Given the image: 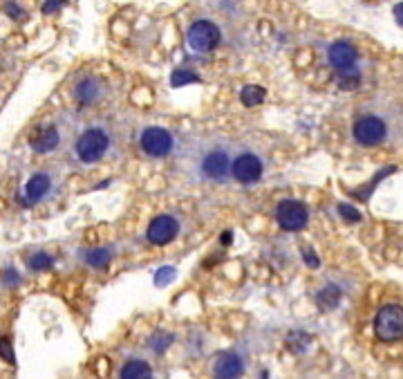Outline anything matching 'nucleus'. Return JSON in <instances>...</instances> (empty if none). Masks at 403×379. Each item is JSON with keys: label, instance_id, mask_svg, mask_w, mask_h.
Here are the masks:
<instances>
[{"label": "nucleus", "instance_id": "obj_1", "mask_svg": "<svg viewBox=\"0 0 403 379\" xmlns=\"http://www.w3.org/2000/svg\"><path fill=\"white\" fill-rule=\"evenodd\" d=\"M108 148H110V137L101 128H88L85 133L79 135V140L74 144V153L83 164H95L99 162Z\"/></svg>", "mask_w": 403, "mask_h": 379}, {"label": "nucleus", "instance_id": "obj_2", "mask_svg": "<svg viewBox=\"0 0 403 379\" xmlns=\"http://www.w3.org/2000/svg\"><path fill=\"white\" fill-rule=\"evenodd\" d=\"M375 332L381 341H399L403 337V308L397 303L381 308L375 319Z\"/></svg>", "mask_w": 403, "mask_h": 379}, {"label": "nucleus", "instance_id": "obj_3", "mask_svg": "<svg viewBox=\"0 0 403 379\" xmlns=\"http://www.w3.org/2000/svg\"><path fill=\"white\" fill-rule=\"evenodd\" d=\"M186 41H189L191 50L204 54V52H213L222 41V32L220 27L211 23V21H195L189 27V34H186Z\"/></svg>", "mask_w": 403, "mask_h": 379}, {"label": "nucleus", "instance_id": "obj_4", "mask_svg": "<svg viewBox=\"0 0 403 379\" xmlns=\"http://www.w3.org/2000/svg\"><path fill=\"white\" fill-rule=\"evenodd\" d=\"M139 144H142V150L148 157H166L175 148L173 133L162 126H148L139 137Z\"/></svg>", "mask_w": 403, "mask_h": 379}, {"label": "nucleus", "instance_id": "obj_5", "mask_svg": "<svg viewBox=\"0 0 403 379\" xmlns=\"http://www.w3.org/2000/svg\"><path fill=\"white\" fill-rule=\"evenodd\" d=\"M352 135H354V142L356 144H361V146H377V144H381L385 140L387 126H385L383 119H379L375 115H365V117H361L354 124Z\"/></svg>", "mask_w": 403, "mask_h": 379}, {"label": "nucleus", "instance_id": "obj_6", "mask_svg": "<svg viewBox=\"0 0 403 379\" xmlns=\"http://www.w3.org/2000/svg\"><path fill=\"white\" fill-rule=\"evenodd\" d=\"M309 220V211L298 200H283L276 207V222L283 227L285 232H300Z\"/></svg>", "mask_w": 403, "mask_h": 379}, {"label": "nucleus", "instance_id": "obj_7", "mask_svg": "<svg viewBox=\"0 0 403 379\" xmlns=\"http://www.w3.org/2000/svg\"><path fill=\"white\" fill-rule=\"evenodd\" d=\"M231 155L222 148H213L202 157L199 162V171L204 177L213 180V182H226L231 177Z\"/></svg>", "mask_w": 403, "mask_h": 379}, {"label": "nucleus", "instance_id": "obj_8", "mask_svg": "<svg viewBox=\"0 0 403 379\" xmlns=\"http://www.w3.org/2000/svg\"><path fill=\"white\" fill-rule=\"evenodd\" d=\"M262 171H265L262 160L253 153H240L231 162V177L238 180L240 185H256L262 177Z\"/></svg>", "mask_w": 403, "mask_h": 379}, {"label": "nucleus", "instance_id": "obj_9", "mask_svg": "<svg viewBox=\"0 0 403 379\" xmlns=\"http://www.w3.org/2000/svg\"><path fill=\"white\" fill-rule=\"evenodd\" d=\"M179 234V222L173 216H157L152 218V222L148 224L146 238L152 242V245H168L173 242Z\"/></svg>", "mask_w": 403, "mask_h": 379}, {"label": "nucleus", "instance_id": "obj_10", "mask_svg": "<svg viewBox=\"0 0 403 379\" xmlns=\"http://www.w3.org/2000/svg\"><path fill=\"white\" fill-rule=\"evenodd\" d=\"M52 189V180L48 173H34L32 177L27 180L25 185V195H21V204L23 207H32L36 202H41L45 195L50 193Z\"/></svg>", "mask_w": 403, "mask_h": 379}, {"label": "nucleus", "instance_id": "obj_11", "mask_svg": "<svg viewBox=\"0 0 403 379\" xmlns=\"http://www.w3.org/2000/svg\"><path fill=\"white\" fill-rule=\"evenodd\" d=\"M328 58L330 63L336 68V70H350L356 66V61H359V52L352 43L347 41H336L330 45V52H328Z\"/></svg>", "mask_w": 403, "mask_h": 379}, {"label": "nucleus", "instance_id": "obj_12", "mask_svg": "<svg viewBox=\"0 0 403 379\" xmlns=\"http://www.w3.org/2000/svg\"><path fill=\"white\" fill-rule=\"evenodd\" d=\"M29 144H32V148L36 150V153H41V155L52 153V150L61 144V133L54 126H43V128H38L32 135Z\"/></svg>", "mask_w": 403, "mask_h": 379}, {"label": "nucleus", "instance_id": "obj_13", "mask_svg": "<svg viewBox=\"0 0 403 379\" xmlns=\"http://www.w3.org/2000/svg\"><path fill=\"white\" fill-rule=\"evenodd\" d=\"M213 373L218 377H224V379H234V377H240L244 373V363H242L240 355L224 353V355H220L218 359H215Z\"/></svg>", "mask_w": 403, "mask_h": 379}, {"label": "nucleus", "instance_id": "obj_14", "mask_svg": "<svg viewBox=\"0 0 403 379\" xmlns=\"http://www.w3.org/2000/svg\"><path fill=\"white\" fill-rule=\"evenodd\" d=\"M101 95H103L101 83L97 79H92V77L81 79L79 83H76V88H74V99L79 101V103H83V105H90V103L99 101Z\"/></svg>", "mask_w": 403, "mask_h": 379}, {"label": "nucleus", "instance_id": "obj_15", "mask_svg": "<svg viewBox=\"0 0 403 379\" xmlns=\"http://www.w3.org/2000/svg\"><path fill=\"white\" fill-rule=\"evenodd\" d=\"M123 379H144V377H150L152 375V368L144 359H130L121 366V373H119Z\"/></svg>", "mask_w": 403, "mask_h": 379}, {"label": "nucleus", "instance_id": "obj_16", "mask_svg": "<svg viewBox=\"0 0 403 379\" xmlns=\"http://www.w3.org/2000/svg\"><path fill=\"white\" fill-rule=\"evenodd\" d=\"M83 259L90 267L95 269H101V267H108L112 261V251L110 249H103V247H97V249H88L83 254Z\"/></svg>", "mask_w": 403, "mask_h": 379}, {"label": "nucleus", "instance_id": "obj_17", "mask_svg": "<svg viewBox=\"0 0 403 379\" xmlns=\"http://www.w3.org/2000/svg\"><path fill=\"white\" fill-rule=\"evenodd\" d=\"M240 101L244 105H249V108H253V105L262 103L265 101V88L260 85H246L242 93H240Z\"/></svg>", "mask_w": 403, "mask_h": 379}, {"label": "nucleus", "instance_id": "obj_18", "mask_svg": "<svg viewBox=\"0 0 403 379\" xmlns=\"http://www.w3.org/2000/svg\"><path fill=\"white\" fill-rule=\"evenodd\" d=\"M27 265H29V269H32V271H48V269L54 267V259L48 251H36L32 259H29Z\"/></svg>", "mask_w": 403, "mask_h": 379}, {"label": "nucleus", "instance_id": "obj_19", "mask_svg": "<svg viewBox=\"0 0 403 379\" xmlns=\"http://www.w3.org/2000/svg\"><path fill=\"white\" fill-rule=\"evenodd\" d=\"M338 301H340V290H338L336 285H328V287H325V290L318 294L320 308H336Z\"/></svg>", "mask_w": 403, "mask_h": 379}, {"label": "nucleus", "instance_id": "obj_20", "mask_svg": "<svg viewBox=\"0 0 403 379\" xmlns=\"http://www.w3.org/2000/svg\"><path fill=\"white\" fill-rule=\"evenodd\" d=\"M361 77H359V72H356L354 68L350 70H338V88L340 90H354L356 85H359Z\"/></svg>", "mask_w": 403, "mask_h": 379}, {"label": "nucleus", "instance_id": "obj_21", "mask_svg": "<svg viewBox=\"0 0 403 379\" xmlns=\"http://www.w3.org/2000/svg\"><path fill=\"white\" fill-rule=\"evenodd\" d=\"M0 359H5L9 366H16V355H14L9 337H0Z\"/></svg>", "mask_w": 403, "mask_h": 379}, {"label": "nucleus", "instance_id": "obj_22", "mask_svg": "<svg viewBox=\"0 0 403 379\" xmlns=\"http://www.w3.org/2000/svg\"><path fill=\"white\" fill-rule=\"evenodd\" d=\"M170 341H173V337H170V335H155V337L148 341V346L152 348L155 353H159V355H162V353L166 351V348L170 346Z\"/></svg>", "mask_w": 403, "mask_h": 379}, {"label": "nucleus", "instance_id": "obj_23", "mask_svg": "<svg viewBox=\"0 0 403 379\" xmlns=\"http://www.w3.org/2000/svg\"><path fill=\"white\" fill-rule=\"evenodd\" d=\"M197 81V77L193 72H189V70H175L173 72V85L175 88H179V85H184V83H195Z\"/></svg>", "mask_w": 403, "mask_h": 379}, {"label": "nucleus", "instance_id": "obj_24", "mask_svg": "<svg viewBox=\"0 0 403 379\" xmlns=\"http://www.w3.org/2000/svg\"><path fill=\"white\" fill-rule=\"evenodd\" d=\"M21 274H19V269H14V267H7L3 271V285L5 287H19L21 285Z\"/></svg>", "mask_w": 403, "mask_h": 379}, {"label": "nucleus", "instance_id": "obj_25", "mask_svg": "<svg viewBox=\"0 0 403 379\" xmlns=\"http://www.w3.org/2000/svg\"><path fill=\"white\" fill-rule=\"evenodd\" d=\"M338 211H340V216H343V220H350V222H359L361 220V214L350 204H340Z\"/></svg>", "mask_w": 403, "mask_h": 379}, {"label": "nucleus", "instance_id": "obj_26", "mask_svg": "<svg viewBox=\"0 0 403 379\" xmlns=\"http://www.w3.org/2000/svg\"><path fill=\"white\" fill-rule=\"evenodd\" d=\"M66 3H68V0H45V3H43V14H54L58 9H63Z\"/></svg>", "mask_w": 403, "mask_h": 379}, {"label": "nucleus", "instance_id": "obj_27", "mask_svg": "<svg viewBox=\"0 0 403 379\" xmlns=\"http://www.w3.org/2000/svg\"><path fill=\"white\" fill-rule=\"evenodd\" d=\"M5 11L9 14V16H11L14 21H21V19H25V11H23V9H21L16 3H7Z\"/></svg>", "mask_w": 403, "mask_h": 379}, {"label": "nucleus", "instance_id": "obj_28", "mask_svg": "<svg viewBox=\"0 0 403 379\" xmlns=\"http://www.w3.org/2000/svg\"><path fill=\"white\" fill-rule=\"evenodd\" d=\"M303 256H305V263H307V265H312V267H318V265H320L312 249H303Z\"/></svg>", "mask_w": 403, "mask_h": 379}, {"label": "nucleus", "instance_id": "obj_29", "mask_svg": "<svg viewBox=\"0 0 403 379\" xmlns=\"http://www.w3.org/2000/svg\"><path fill=\"white\" fill-rule=\"evenodd\" d=\"M173 274H175L173 267H162V271L157 274V285H162V281H164V279H166V281H170V279H173Z\"/></svg>", "mask_w": 403, "mask_h": 379}, {"label": "nucleus", "instance_id": "obj_30", "mask_svg": "<svg viewBox=\"0 0 403 379\" xmlns=\"http://www.w3.org/2000/svg\"><path fill=\"white\" fill-rule=\"evenodd\" d=\"M394 16H397V23L403 27V3H399V5L394 7Z\"/></svg>", "mask_w": 403, "mask_h": 379}]
</instances>
